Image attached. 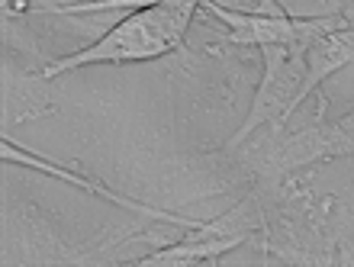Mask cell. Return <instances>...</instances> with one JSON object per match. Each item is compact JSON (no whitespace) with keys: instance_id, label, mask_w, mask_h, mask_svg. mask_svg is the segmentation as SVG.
<instances>
[{"instance_id":"obj_1","label":"cell","mask_w":354,"mask_h":267,"mask_svg":"<svg viewBox=\"0 0 354 267\" xmlns=\"http://www.w3.org/2000/svg\"><path fill=\"white\" fill-rule=\"evenodd\" d=\"M200 3L203 0H158V3L139 10L136 17L122 19L120 26H113L91 48L55 62L42 74V81H52L55 74L81 65H93V62H139V58L165 55V52L180 46L187 23H190V17H194V10Z\"/></svg>"},{"instance_id":"obj_4","label":"cell","mask_w":354,"mask_h":267,"mask_svg":"<svg viewBox=\"0 0 354 267\" xmlns=\"http://www.w3.org/2000/svg\"><path fill=\"white\" fill-rule=\"evenodd\" d=\"M303 58H306V74H303L297 107L319 81H326L328 74L338 71V68L348 65L354 58V26L332 29V33H322V36L303 42Z\"/></svg>"},{"instance_id":"obj_2","label":"cell","mask_w":354,"mask_h":267,"mask_svg":"<svg viewBox=\"0 0 354 267\" xmlns=\"http://www.w3.org/2000/svg\"><path fill=\"white\" fill-rule=\"evenodd\" d=\"M264 62H268V71H264V81L254 93L252 113H248V120L242 122V129L235 132L229 145L245 142L261 122H283L297 110V97L299 87H303V74H306L303 42L299 46H264Z\"/></svg>"},{"instance_id":"obj_6","label":"cell","mask_w":354,"mask_h":267,"mask_svg":"<svg viewBox=\"0 0 354 267\" xmlns=\"http://www.w3.org/2000/svg\"><path fill=\"white\" fill-rule=\"evenodd\" d=\"M242 235H225V239H200V235H194V239L180 241V245H171V248L165 251H155V255H149L145 261H139V264L145 267H161V264H196V261H209V258H219V255H225V251H232L242 245Z\"/></svg>"},{"instance_id":"obj_5","label":"cell","mask_w":354,"mask_h":267,"mask_svg":"<svg viewBox=\"0 0 354 267\" xmlns=\"http://www.w3.org/2000/svg\"><path fill=\"white\" fill-rule=\"evenodd\" d=\"M3 158H7V161H19V165L36 167V171H46V174H52V177H62V181H71V184L84 187L87 194L103 196V200L116 203V206H122V210H136V212H142V216H155V219L174 222V225H190V229H196V225H200V222H190V219H184V216H177V212H165V210H155V206H142V203H136V200H126V196L113 194V190H106V187H100V184H93V181H87V177L71 174V171H65V167L48 165V161H39L36 155H29V151H23V148H13L10 142H3Z\"/></svg>"},{"instance_id":"obj_7","label":"cell","mask_w":354,"mask_h":267,"mask_svg":"<svg viewBox=\"0 0 354 267\" xmlns=\"http://www.w3.org/2000/svg\"><path fill=\"white\" fill-rule=\"evenodd\" d=\"M139 3H158V0H93V3H68V7H46V13H93V10L139 7Z\"/></svg>"},{"instance_id":"obj_3","label":"cell","mask_w":354,"mask_h":267,"mask_svg":"<svg viewBox=\"0 0 354 267\" xmlns=\"http://www.w3.org/2000/svg\"><path fill=\"white\" fill-rule=\"evenodd\" d=\"M203 7H209L216 17L223 19L225 26H232L229 33V42L235 46H299V42H309V39L322 36V33H332V29H342L345 23L342 19H290V17H268V13H235V10H223L213 0H203Z\"/></svg>"}]
</instances>
